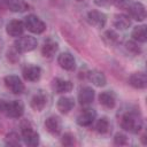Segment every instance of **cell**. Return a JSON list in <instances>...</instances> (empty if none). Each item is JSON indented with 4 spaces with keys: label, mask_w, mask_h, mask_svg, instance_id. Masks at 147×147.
<instances>
[{
    "label": "cell",
    "mask_w": 147,
    "mask_h": 147,
    "mask_svg": "<svg viewBox=\"0 0 147 147\" xmlns=\"http://www.w3.org/2000/svg\"><path fill=\"white\" fill-rule=\"evenodd\" d=\"M121 127L130 133H139L142 129L141 116L136 111H127L121 118Z\"/></svg>",
    "instance_id": "obj_1"
},
{
    "label": "cell",
    "mask_w": 147,
    "mask_h": 147,
    "mask_svg": "<svg viewBox=\"0 0 147 147\" xmlns=\"http://www.w3.org/2000/svg\"><path fill=\"white\" fill-rule=\"evenodd\" d=\"M21 132H22V139L25 145L31 147H36L39 145V134L29 122L22 123Z\"/></svg>",
    "instance_id": "obj_2"
},
{
    "label": "cell",
    "mask_w": 147,
    "mask_h": 147,
    "mask_svg": "<svg viewBox=\"0 0 147 147\" xmlns=\"http://www.w3.org/2000/svg\"><path fill=\"white\" fill-rule=\"evenodd\" d=\"M23 23H24L25 29H28L30 32L36 33V34H40V33H42L46 30L45 22L41 18H39L37 15H33V14L28 15L24 18Z\"/></svg>",
    "instance_id": "obj_3"
},
{
    "label": "cell",
    "mask_w": 147,
    "mask_h": 147,
    "mask_svg": "<svg viewBox=\"0 0 147 147\" xmlns=\"http://www.w3.org/2000/svg\"><path fill=\"white\" fill-rule=\"evenodd\" d=\"M38 45V41L32 36H23L15 40L14 46L18 53H26L33 51Z\"/></svg>",
    "instance_id": "obj_4"
},
{
    "label": "cell",
    "mask_w": 147,
    "mask_h": 147,
    "mask_svg": "<svg viewBox=\"0 0 147 147\" xmlns=\"http://www.w3.org/2000/svg\"><path fill=\"white\" fill-rule=\"evenodd\" d=\"M5 85L13 94H22L24 92V84L21 78L15 75H8L5 77Z\"/></svg>",
    "instance_id": "obj_5"
},
{
    "label": "cell",
    "mask_w": 147,
    "mask_h": 147,
    "mask_svg": "<svg viewBox=\"0 0 147 147\" xmlns=\"http://www.w3.org/2000/svg\"><path fill=\"white\" fill-rule=\"evenodd\" d=\"M5 114L10 118H20L24 114V105L18 100L7 102Z\"/></svg>",
    "instance_id": "obj_6"
},
{
    "label": "cell",
    "mask_w": 147,
    "mask_h": 147,
    "mask_svg": "<svg viewBox=\"0 0 147 147\" xmlns=\"http://www.w3.org/2000/svg\"><path fill=\"white\" fill-rule=\"evenodd\" d=\"M87 22L96 29H102L107 23V16L100 10H91L87 13Z\"/></svg>",
    "instance_id": "obj_7"
},
{
    "label": "cell",
    "mask_w": 147,
    "mask_h": 147,
    "mask_svg": "<svg viewBox=\"0 0 147 147\" xmlns=\"http://www.w3.org/2000/svg\"><path fill=\"white\" fill-rule=\"evenodd\" d=\"M57 63L62 69L68 70V71H72L76 68V60H75L74 55L69 52L61 53L57 57Z\"/></svg>",
    "instance_id": "obj_8"
},
{
    "label": "cell",
    "mask_w": 147,
    "mask_h": 147,
    "mask_svg": "<svg viewBox=\"0 0 147 147\" xmlns=\"http://www.w3.org/2000/svg\"><path fill=\"white\" fill-rule=\"evenodd\" d=\"M96 117V113L94 109H91V108H87V109H84L78 116H77V124L79 126H90L94 119Z\"/></svg>",
    "instance_id": "obj_9"
},
{
    "label": "cell",
    "mask_w": 147,
    "mask_h": 147,
    "mask_svg": "<svg viewBox=\"0 0 147 147\" xmlns=\"http://www.w3.org/2000/svg\"><path fill=\"white\" fill-rule=\"evenodd\" d=\"M127 10L130 16L138 22H142L146 18V8L141 2H133L129 6Z\"/></svg>",
    "instance_id": "obj_10"
},
{
    "label": "cell",
    "mask_w": 147,
    "mask_h": 147,
    "mask_svg": "<svg viewBox=\"0 0 147 147\" xmlns=\"http://www.w3.org/2000/svg\"><path fill=\"white\" fill-rule=\"evenodd\" d=\"M24 23L22 21L18 20H11L7 23L6 25V32L10 36V37H20L23 34L24 32Z\"/></svg>",
    "instance_id": "obj_11"
},
{
    "label": "cell",
    "mask_w": 147,
    "mask_h": 147,
    "mask_svg": "<svg viewBox=\"0 0 147 147\" xmlns=\"http://www.w3.org/2000/svg\"><path fill=\"white\" fill-rule=\"evenodd\" d=\"M129 84L137 90H144L147 86V76L144 72H134L129 77Z\"/></svg>",
    "instance_id": "obj_12"
},
{
    "label": "cell",
    "mask_w": 147,
    "mask_h": 147,
    "mask_svg": "<svg viewBox=\"0 0 147 147\" xmlns=\"http://www.w3.org/2000/svg\"><path fill=\"white\" fill-rule=\"evenodd\" d=\"M45 127H46L47 132H49L51 134L57 136L61 132V129H62L61 119L57 116H49L45 121Z\"/></svg>",
    "instance_id": "obj_13"
},
{
    "label": "cell",
    "mask_w": 147,
    "mask_h": 147,
    "mask_svg": "<svg viewBox=\"0 0 147 147\" xmlns=\"http://www.w3.org/2000/svg\"><path fill=\"white\" fill-rule=\"evenodd\" d=\"M74 85L70 80H65V79H62V78H55L52 83V88L55 93H67V92H70L72 90Z\"/></svg>",
    "instance_id": "obj_14"
},
{
    "label": "cell",
    "mask_w": 147,
    "mask_h": 147,
    "mask_svg": "<svg viewBox=\"0 0 147 147\" xmlns=\"http://www.w3.org/2000/svg\"><path fill=\"white\" fill-rule=\"evenodd\" d=\"M94 95H95V92L92 87L90 86H84L79 90V93H78V101L82 106H86V105H90L93 100H94Z\"/></svg>",
    "instance_id": "obj_15"
},
{
    "label": "cell",
    "mask_w": 147,
    "mask_h": 147,
    "mask_svg": "<svg viewBox=\"0 0 147 147\" xmlns=\"http://www.w3.org/2000/svg\"><path fill=\"white\" fill-rule=\"evenodd\" d=\"M41 76V69L38 65H28L23 69V77L28 82H37Z\"/></svg>",
    "instance_id": "obj_16"
},
{
    "label": "cell",
    "mask_w": 147,
    "mask_h": 147,
    "mask_svg": "<svg viewBox=\"0 0 147 147\" xmlns=\"http://www.w3.org/2000/svg\"><path fill=\"white\" fill-rule=\"evenodd\" d=\"M87 79H88L93 85H95V86H98V87H102V86H105L106 83H107V79H106L105 74H103L102 71H100V70H96V69L91 70V71L87 72Z\"/></svg>",
    "instance_id": "obj_17"
},
{
    "label": "cell",
    "mask_w": 147,
    "mask_h": 147,
    "mask_svg": "<svg viewBox=\"0 0 147 147\" xmlns=\"http://www.w3.org/2000/svg\"><path fill=\"white\" fill-rule=\"evenodd\" d=\"M46 103H47V96L42 93V92H38L36 93L32 98H31V101H30V106L33 110L36 111H41L45 107H46Z\"/></svg>",
    "instance_id": "obj_18"
},
{
    "label": "cell",
    "mask_w": 147,
    "mask_h": 147,
    "mask_svg": "<svg viewBox=\"0 0 147 147\" xmlns=\"http://www.w3.org/2000/svg\"><path fill=\"white\" fill-rule=\"evenodd\" d=\"M99 102L105 108L111 109L116 105V96H115V94L113 92L105 91V92H101L100 93V95H99Z\"/></svg>",
    "instance_id": "obj_19"
},
{
    "label": "cell",
    "mask_w": 147,
    "mask_h": 147,
    "mask_svg": "<svg viewBox=\"0 0 147 147\" xmlns=\"http://www.w3.org/2000/svg\"><path fill=\"white\" fill-rule=\"evenodd\" d=\"M56 107H57V110L61 114H68L75 107V101L70 96H61L57 100Z\"/></svg>",
    "instance_id": "obj_20"
},
{
    "label": "cell",
    "mask_w": 147,
    "mask_h": 147,
    "mask_svg": "<svg viewBox=\"0 0 147 147\" xmlns=\"http://www.w3.org/2000/svg\"><path fill=\"white\" fill-rule=\"evenodd\" d=\"M57 49H59L57 42H55L52 39H48L47 41L44 42V45L41 47V54H42L44 57L51 59V57H53L55 55V53L57 52Z\"/></svg>",
    "instance_id": "obj_21"
},
{
    "label": "cell",
    "mask_w": 147,
    "mask_h": 147,
    "mask_svg": "<svg viewBox=\"0 0 147 147\" xmlns=\"http://www.w3.org/2000/svg\"><path fill=\"white\" fill-rule=\"evenodd\" d=\"M6 7L13 13H22L29 8V5L24 0H5Z\"/></svg>",
    "instance_id": "obj_22"
},
{
    "label": "cell",
    "mask_w": 147,
    "mask_h": 147,
    "mask_svg": "<svg viewBox=\"0 0 147 147\" xmlns=\"http://www.w3.org/2000/svg\"><path fill=\"white\" fill-rule=\"evenodd\" d=\"M113 24L118 30H126L131 25V21L129 18V16H126V15H124V14H117V15L114 16Z\"/></svg>",
    "instance_id": "obj_23"
},
{
    "label": "cell",
    "mask_w": 147,
    "mask_h": 147,
    "mask_svg": "<svg viewBox=\"0 0 147 147\" xmlns=\"http://www.w3.org/2000/svg\"><path fill=\"white\" fill-rule=\"evenodd\" d=\"M132 38L134 39V41L137 42H146L147 40V30H146V25H137L133 28L132 33H131Z\"/></svg>",
    "instance_id": "obj_24"
},
{
    "label": "cell",
    "mask_w": 147,
    "mask_h": 147,
    "mask_svg": "<svg viewBox=\"0 0 147 147\" xmlns=\"http://www.w3.org/2000/svg\"><path fill=\"white\" fill-rule=\"evenodd\" d=\"M5 144L7 146H20L21 145V137L16 132H10L6 136Z\"/></svg>",
    "instance_id": "obj_25"
},
{
    "label": "cell",
    "mask_w": 147,
    "mask_h": 147,
    "mask_svg": "<svg viewBox=\"0 0 147 147\" xmlns=\"http://www.w3.org/2000/svg\"><path fill=\"white\" fill-rule=\"evenodd\" d=\"M95 129L99 133L101 134H105L109 131V121L107 117H101L98 119L96 122V125H95Z\"/></svg>",
    "instance_id": "obj_26"
},
{
    "label": "cell",
    "mask_w": 147,
    "mask_h": 147,
    "mask_svg": "<svg viewBox=\"0 0 147 147\" xmlns=\"http://www.w3.org/2000/svg\"><path fill=\"white\" fill-rule=\"evenodd\" d=\"M103 40H105L108 45H114V44H117V42H118L119 37H118V34H117L114 30H107V31L103 33Z\"/></svg>",
    "instance_id": "obj_27"
},
{
    "label": "cell",
    "mask_w": 147,
    "mask_h": 147,
    "mask_svg": "<svg viewBox=\"0 0 147 147\" xmlns=\"http://www.w3.org/2000/svg\"><path fill=\"white\" fill-rule=\"evenodd\" d=\"M125 48L131 52L132 54H140L141 53V48L138 46V42L134 40H129L125 42Z\"/></svg>",
    "instance_id": "obj_28"
},
{
    "label": "cell",
    "mask_w": 147,
    "mask_h": 147,
    "mask_svg": "<svg viewBox=\"0 0 147 147\" xmlns=\"http://www.w3.org/2000/svg\"><path fill=\"white\" fill-rule=\"evenodd\" d=\"M129 140H127V137L123 133H116L114 136V144L117 145V146H124V145H127Z\"/></svg>",
    "instance_id": "obj_29"
},
{
    "label": "cell",
    "mask_w": 147,
    "mask_h": 147,
    "mask_svg": "<svg viewBox=\"0 0 147 147\" xmlns=\"http://www.w3.org/2000/svg\"><path fill=\"white\" fill-rule=\"evenodd\" d=\"M61 144L63 146H72L75 144V137H74V134H71L69 132L64 133L62 136V138H61Z\"/></svg>",
    "instance_id": "obj_30"
},
{
    "label": "cell",
    "mask_w": 147,
    "mask_h": 147,
    "mask_svg": "<svg viewBox=\"0 0 147 147\" xmlns=\"http://www.w3.org/2000/svg\"><path fill=\"white\" fill-rule=\"evenodd\" d=\"M109 1L113 5H115L116 7H118V8H122L127 3V0H109Z\"/></svg>",
    "instance_id": "obj_31"
},
{
    "label": "cell",
    "mask_w": 147,
    "mask_h": 147,
    "mask_svg": "<svg viewBox=\"0 0 147 147\" xmlns=\"http://www.w3.org/2000/svg\"><path fill=\"white\" fill-rule=\"evenodd\" d=\"M6 106H7V102L2 99H0V114H5V110H6Z\"/></svg>",
    "instance_id": "obj_32"
},
{
    "label": "cell",
    "mask_w": 147,
    "mask_h": 147,
    "mask_svg": "<svg viewBox=\"0 0 147 147\" xmlns=\"http://www.w3.org/2000/svg\"><path fill=\"white\" fill-rule=\"evenodd\" d=\"M109 2V0H94V3L99 7H103Z\"/></svg>",
    "instance_id": "obj_33"
},
{
    "label": "cell",
    "mask_w": 147,
    "mask_h": 147,
    "mask_svg": "<svg viewBox=\"0 0 147 147\" xmlns=\"http://www.w3.org/2000/svg\"><path fill=\"white\" fill-rule=\"evenodd\" d=\"M6 6V3H5V0H0V10Z\"/></svg>",
    "instance_id": "obj_34"
},
{
    "label": "cell",
    "mask_w": 147,
    "mask_h": 147,
    "mask_svg": "<svg viewBox=\"0 0 147 147\" xmlns=\"http://www.w3.org/2000/svg\"><path fill=\"white\" fill-rule=\"evenodd\" d=\"M141 140H142V144H146V134H144L141 137Z\"/></svg>",
    "instance_id": "obj_35"
},
{
    "label": "cell",
    "mask_w": 147,
    "mask_h": 147,
    "mask_svg": "<svg viewBox=\"0 0 147 147\" xmlns=\"http://www.w3.org/2000/svg\"><path fill=\"white\" fill-rule=\"evenodd\" d=\"M77 2H82V1H84V0H76Z\"/></svg>",
    "instance_id": "obj_36"
}]
</instances>
